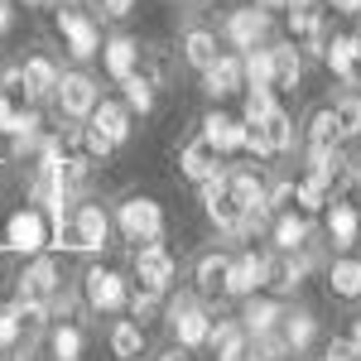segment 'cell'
<instances>
[{
  "label": "cell",
  "mask_w": 361,
  "mask_h": 361,
  "mask_svg": "<svg viewBox=\"0 0 361 361\" xmlns=\"http://www.w3.org/2000/svg\"><path fill=\"white\" fill-rule=\"evenodd\" d=\"M265 188H260V178L255 173H212L207 183H202V202H207V217L231 231L236 236V226H241V212H246L250 202H260Z\"/></svg>",
  "instance_id": "obj_1"
},
{
  "label": "cell",
  "mask_w": 361,
  "mask_h": 361,
  "mask_svg": "<svg viewBox=\"0 0 361 361\" xmlns=\"http://www.w3.org/2000/svg\"><path fill=\"white\" fill-rule=\"evenodd\" d=\"M106 231H111V222H106V212L97 207V202H82L78 212H58L54 217V236L58 246H73V250H97L106 246Z\"/></svg>",
  "instance_id": "obj_2"
},
{
  "label": "cell",
  "mask_w": 361,
  "mask_h": 361,
  "mask_svg": "<svg viewBox=\"0 0 361 361\" xmlns=\"http://www.w3.org/2000/svg\"><path fill=\"white\" fill-rule=\"evenodd\" d=\"M49 217H44V207H20L10 222H5V246L10 250H20V255H34V250H44L49 246Z\"/></svg>",
  "instance_id": "obj_3"
},
{
  "label": "cell",
  "mask_w": 361,
  "mask_h": 361,
  "mask_svg": "<svg viewBox=\"0 0 361 361\" xmlns=\"http://www.w3.org/2000/svg\"><path fill=\"white\" fill-rule=\"evenodd\" d=\"M289 145H294V126H289V116L279 111V106H270V111L255 116V121H246V149H255V154H279Z\"/></svg>",
  "instance_id": "obj_4"
},
{
  "label": "cell",
  "mask_w": 361,
  "mask_h": 361,
  "mask_svg": "<svg viewBox=\"0 0 361 361\" xmlns=\"http://www.w3.org/2000/svg\"><path fill=\"white\" fill-rule=\"evenodd\" d=\"M121 231L130 236V241H159L164 236V212H159V202L154 197H126L121 202Z\"/></svg>",
  "instance_id": "obj_5"
},
{
  "label": "cell",
  "mask_w": 361,
  "mask_h": 361,
  "mask_svg": "<svg viewBox=\"0 0 361 361\" xmlns=\"http://www.w3.org/2000/svg\"><path fill=\"white\" fill-rule=\"evenodd\" d=\"M54 294H58V260L39 255L25 275H20V284H15V299H20L25 308H49V299H54Z\"/></svg>",
  "instance_id": "obj_6"
},
{
  "label": "cell",
  "mask_w": 361,
  "mask_h": 361,
  "mask_svg": "<svg viewBox=\"0 0 361 361\" xmlns=\"http://www.w3.org/2000/svg\"><path fill=\"white\" fill-rule=\"evenodd\" d=\"M82 294L92 308H102V313H116V308H126V279L116 275V270H102V265H92L82 275Z\"/></svg>",
  "instance_id": "obj_7"
},
{
  "label": "cell",
  "mask_w": 361,
  "mask_h": 361,
  "mask_svg": "<svg viewBox=\"0 0 361 361\" xmlns=\"http://www.w3.org/2000/svg\"><path fill=\"white\" fill-rule=\"evenodd\" d=\"M58 34H63V44H68L73 58H92L102 49V34H97V25L87 20L82 10H58Z\"/></svg>",
  "instance_id": "obj_8"
},
{
  "label": "cell",
  "mask_w": 361,
  "mask_h": 361,
  "mask_svg": "<svg viewBox=\"0 0 361 361\" xmlns=\"http://www.w3.org/2000/svg\"><path fill=\"white\" fill-rule=\"evenodd\" d=\"M54 97L68 116H92V106L102 102V97H97V82H92L87 73H63L58 87H54Z\"/></svg>",
  "instance_id": "obj_9"
},
{
  "label": "cell",
  "mask_w": 361,
  "mask_h": 361,
  "mask_svg": "<svg viewBox=\"0 0 361 361\" xmlns=\"http://www.w3.org/2000/svg\"><path fill=\"white\" fill-rule=\"evenodd\" d=\"M173 270H178V265H173V255H169L159 241H149V246L135 250V275H140L145 289H159V294H164L169 279H173Z\"/></svg>",
  "instance_id": "obj_10"
},
{
  "label": "cell",
  "mask_w": 361,
  "mask_h": 361,
  "mask_svg": "<svg viewBox=\"0 0 361 361\" xmlns=\"http://www.w3.org/2000/svg\"><path fill=\"white\" fill-rule=\"evenodd\" d=\"M265 34H270V10H260V5H246V10H236L226 20V39L236 49H255Z\"/></svg>",
  "instance_id": "obj_11"
},
{
  "label": "cell",
  "mask_w": 361,
  "mask_h": 361,
  "mask_svg": "<svg viewBox=\"0 0 361 361\" xmlns=\"http://www.w3.org/2000/svg\"><path fill=\"white\" fill-rule=\"evenodd\" d=\"M178 169L193 178V183H207L212 173H222V149L212 145V140L202 135L193 145H183V154H178Z\"/></svg>",
  "instance_id": "obj_12"
},
{
  "label": "cell",
  "mask_w": 361,
  "mask_h": 361,
  "mask_svg": "<svg viewBox=\"0 0 361 361\" xmlns=\"http://www.w3.org/2000/svg\"><path fill=\"white\" fill-rule=\"evenodd\" d=\"M241 82H246V73H241V58H212L207 68H202V92L207 97H231V92H241Z\"/></svg>",
  "instance_id": "obj_13"
},
{
  "label": "cell",
  "mask_w": 361,
  "mask_h": 361,
  "mask_svg": "<svg viewBox=\"0 0 361 361\" xmlns=\"http://www.w3.org/2000/svg\"><path fill=\"white\" fill-rule=\"evenodd\" d=\"M260 284H265V255H255V250L236 255L226 270V294H255Z\"/></svg>",
  "instance_id": "obj_14"
},
{
  "label": "cell",
  "mask_w": 361,
  "mask_h": 361,
  "mask_svg": "<svg viewBox=\"0 0 361 361\" xmlns=\"http://www.w3.org/2000/svg\"><path fill=\"white\" fill-rule=\"evenodd\" d=\"M169 323H173V333H178V342H183V347H202V342H207V333H212L207 313H202L197 304H173Z\"/></svg>",
  "instance_id": "obj_15"
},
{
  "label": "cell",
  "mask_w": 361,
  "mask_h": 361,
  "mask_svg": "<svg viewBox=\"0 0 361 361\" xmlns=\"http://www.w3.org/2000/svg\"><path fill=\"white\" fill-rule=\"evenodd\" d=\"M323 58L333 63L337 78H347V82H361V54H357V44H352V34H333V39L323 44Z\"/></svg>",
  "instance_id": "obj_16"
},
{
  "label": "cell",
  "mask_w": 361,
  "mask_h": 361,
  "mask_svg": "<svg viewBox=\"0 0 361 361\" xmlns=\"http://www.w3.org/2000/svg\"><path fill=\"white\" fill-rule=\"evenodd\" d=\"M202 135L212 140L217 149H246V121H236V116H222V111H212L207 121H202Z\"/></svg>",
  "instance_id": "obj_17"
},
{
  "label": "cell",
  "mask_w": 361,
  "mask_h": 361,
  "mask_svg": "<svg viewBox=\"0 0 361 361\" xmlns=\"http://www.w3.org/2000/svg\"><path fill=\"white\" fill-rule=\"evenodd\" d=\"M92 130H102L111 145H121V140L130 135V111L116 106V102H97V106H92Z\"/></svg>",
  "instance_id": "obj_18"
},
{
  "label": "cell",
  "mask_w": 361,
  "mask_h": 361,
  "mask_svg": "<svg viewBox=\"0 0 361 361\" xmlns=\"http://www.w3.org/2000/svg\"><path fill=\"white\" fill-rule=\"evenodd\" d=\"M20 73H25V97H29V102H44V97H54V87H58V68L49 63V58H29Z\"/></svg>",
  "instance_id": "obj_19"
},
{
  "label": "cell",
  "mask_w": 361,
  "mask_h": 361,
  "mask_svg": "<svg viewBox=\"0 0 361 361\" xmlns=\"http://www.w3.org/2000/svg\"><path fill=\"white\" fill-rule=\"evenodd\" d=\"M102 63H106V73H111V78H130V73H135V63H140V44L121 34V39H111V44L102 49Z\"/></svg>",
  "instance_id": "obj_20"
},
{
  "label": "cell",
  "mask_w": 361,
  "mask_h": 361,
  "mask_svg": "<svg viewBox=\"0 0 361 361\" xmlns=\"http://www.w3.org/2000/svg\"><path fill=\"white\" fill-rule=\"evenodd\" d=\"M207 342H212L217 361H241L246 357V328H241V323H217V328L207 333Z\"/></svg>",
  "instance_id": "obj_21"
},
{
  "label": "cell",
  "mask_w": 361,
  "mask_h": 361,
  "mask_svg": "<svg viewBox=\"0 0 361 361\" xmlns=\"http://www.w3.org/2000/svg\"><path fill=\"white\" fill-rule=\"evenodd\" d=\"M328 231H333V246H357V231H361V222H357V207L352 202H333V212H328Z\"/></svg>",
  "instance_id": "obj_22"
},
{
  "label": "cell",
  "mask_w": 361,
  "mask_h": 361,
  "mask_svg": "<svg viewBox=\"0 0 361 361\" xmlns=\"http://www.w3.org/2000/svg\"><path fill=\"white\" fill-rule=\"evenodd\" d=\"M308 260H294V255H275V260H265V284H275V289H294L299 279H304Z\"/></svg>",
  "instance_id": "obj_23"
},
{
  "label": "cell",
  "mask_w": 361,
  "mask_h": 361,
  "mask_svg": "<svg viewBox=\"0 0 361 361\" xmlns=\"http://www.w3.org/2000/svg\"><path fill=\"white\" fill-rule=\"evenodd\" d=\"M270 82L275 87H294L299 82V54H294V44L270 49Z\"/></svg>",
  "instance_id": "obj_24"
},
{
  "label": "cell",
  "mask_w": 361,
  "mask_h": 361,
  "mask_svg": "<svg viewBox=\"0 0 361 361\" xmlns=\"http://www.w3.org/2000/svg\"><path fill=\"white\" fill-rule=\"evenodd\" d=\"M328 284L342 299H357L361 294V260H337L333 270H328Z\"/></svg>",
  "instance_id": "obj_25"
},
{
  "label": "cell",
  "mask_w": 361,
  "mask_h": 361,
  "mask_svg": "<svg viewBox=\"0 0 361 361\" xmlns=\"http://www.w3.org/2000/svg\"><path fill=\"white\" fill-rule=\"evenodd\" d=\"M183 58H188V63H193L197 73H202V68H207V63L217 58V39H212L207 29H193V34L183 39Z\"/></svg>",
  "instance_id": "obj_26"
},
{
  "label": "cell",
  "mask_w": 361,
  "mask_h": 361,
  "mask_svg": "<svg viewBox=\"0 0 361 361\" xmlns=\"http://www.w3.org/2000/svg\"><path fill=\"white\" fill-rule=\"evenodd\" d=\"M337 140H342V130H337L333 111H318V116H313V126H308V149L323 154V149H333Z\"/></svg>",
  "instance_id": "obj_27"
},
{
  "label": "cell",
  "mask_w": 361,
  "mask_h": 361,
  "mask_svg": "<svg viewBox=\"0 0 361 361\" xmlns=\"http://www.w3.org/2000/svg\"><path fill=\"white\" fill-rule=\"evenodd\" d=\"M25 337V304L15 299V304H0V352L5 347H15Z\"/></svg>",
  "instance_id": "obj_28"
},
{
  "label": "cell",
  "mask_w": 361,
  "mask_h": 361,
  "mask_svg": "<svg viewBox=\"0 0 361 361\" xmlns=\"http://www.w3.org/2000/svg\"><path fill=\"white\" fill-rule=\"evenodd\" d=\"M140 347H145V333H140V323H116L111 328V352L116 357H140Z\"/></svg>",
  "instance_id": "obj_29"
},
{
  "label": "cell",
  "mask_w": 361,
  "mask_h": 361,
  "mask_svg": "<svg viewBox=\"0 0 361 361\" xmlns=\"http://www.w3.org/2000/svg\"><path fill=\"white\" fill-rule=\"evenodd\" d=\"M226 270H231L226 255H202V265H197V284H202L207 294H217V289H226Z\"/></svg>",
  "instance_id": "obj_30"
},
{
  "label": "cell",
  "mask_w": 361,
  "mask_h": 361,
  "mask_svg": "<svg viewBox=\"0 0 361 361\" xmlns=\"http://www.w3.org/2000/svg\"><path fill=\"white\" fill-rule=\"evenodd\" d=\"M308 241V222L304 217H279L275 222V246L279 250H299Z\"/></svg>",
  "instance_id": "obj_31"
},
{
  "label": "cell",
  "mask_w": 361,
  "mask_h": 361,
  "mask_svg": "<svg viewBox=\"0 0 361 361\" xmlns=\"http://www.w3.org/2000/svg\"><path fill=\"white\" fill-rule=\"evenodd\" d=\"M54 357L58 361H78L82 357V333H78L73 323H58L54 328Z\"/></svg>",
  "instance_id": "obj_32"
},
{
  "label": "cell",
  "mask_w": 361,
  "mask_h": 361,
  "mask_svg": "<svg viewBox=\"0 0 361 361\" xmlns=\"http://www.w3.org/2000/svg\"><path fill=\"white\" fill-rule=\"evenodd\" d=\"M241 73L250 78V87H275L270 82V49H250L241 58Z\"/></svg>",
  "instance_id": "obj_33"
},
{
  "label": "cell",
  "mask_w": 361,
  "mask_h": 361,
  "mask_svg": "<svg viewBox=\"0 0 361 361\" xmlns=\"http://www.w3.org/2000/svg\"><path fill=\"white\" fill-rule=\"evenodd\" d=\"M333 121L342 135H361V97H342L333 106Z\"/></svg>",
  "instance_id": "obj_34"
},
{
  "label": "cell",
  "mask_w": 361,
  "mask_h": 361,
  "mask_svg": "<svg viewBox=\"0 0 361 361\" xmlns=\"http://www.w3.org/2000/svg\"><path fill=\"white\" fill-rule=\"evenodd\" d=\"M126 82V106L130 111H149L154 106V92H149V78H140V73H130V78H121Z\"/></svg>",
  "instance_id": "obj_35"
},
{
  "label": "cell",
  "mask_w": 361,
  "mask_h": 361,
  "mask_svg": "<svg viewBox=\"0 0 361 361\" xmlns=\"http://www.w3.org/2000/svg\"><path fill=\"white\" fill-rule=\"evenodd\" d=\"M313 333H318V323H313L308 313H294V318H289V328H284V342H289V352H304L308 342H313Z\"/></svg>",
  "instance_id": "obj_36"
},
{
  "label": "cell",
  "mask_w": 361,
  "mask_h": 361,
  "mask_svg": "<svg viewBox=\"0 0 361 361\" xmlns=\"http://www.w3.org/2000/svg\"><path fill=\"white\" fill-rule=\"evenodd\" d=\"M294 202H299V207H304V212H318V207H323V202H328V183H323V178H313V173H308L304 183H299V188H294Z\"/></svg>",
  "instance_id": "obj_37"
},
{
  "label": "cell",
  "mask_w": 361,
  "mask_h": 361,
  "mask_svg": "<svg viewBox=\"0 0 361 361\" xmlns=\"http://www.w3.org/2000/svg\"><path fill=\"white\" fill-rule=\"evenodd\" d=\"M275 323H279V308H275V304H250V308H246V323H241V328L260 337V333H270Z\"/></svg>",
  "instance_id": "obj_38"
},
{
  "label": "cell",
  "mask_w": 361,
  "mask_h": 361,
  "mask_svg": "<svg viewBox=\"0 0 361 361\" xmlns=\"http://www.w3.org/2000/svg\"><path fill=\"white\" fill-rule=\"evenodd\" d=\"M270 92H275V87H250V92H246V121H255V116H265L270 106H275Z\"/></svg>",
  "instance_id": "obj_39"
},
{
  "label": "cell",
  "mask_w": 361,
  "mask_h": 361,
  "mask_svg": "<svg viewBox=\"0 0 361 361\" xmlns=\"http://www.w3.org/2000/svg\"><path fill=\"white\" fill-rule=\"evenodd\" d=\"M284 347H289V342H275L270 333H260V337H255V361H279V357H284Z\"/></svg>",
  "instance_id": "obj_40"
},
{
  "label": "cell",
  "mask_w": 361,
  "mask_h": 361,
  "mask_svg": "<svg viewBox=\"0 0 361 361\" xmlns=\"http://www.w3.org/2000/svg\"><path fill=\"white\" fill-rule=\"evenodd\" d=\"M130 308H135V318H149V313L159 308V289H145V284H140V294L130 299Z\"/></svg>",
  "instance_id": "obj_41"
},
{
  "label": "cell",
  "mask_w": 361,
  "mask_h": 361,
  "mask_svg": "<svg viewBox=\"0 0 361 361\" xmlns=\"http://www.w3.org/2000/svg\"><path fill=\"white\" fill-rule=\"evenodd\" d=\"M82 145H87V154H102V159H106V154H111V149H116L111 140L102 135V130H92V126H87V130H82Z\"/></svg>",
  "instance_id": "obj_42"
},
{
  "label": "cell",
  "mask_w": 361,
  "mask_h": 361,
  "mask_svg": "<svg viewBox=\"0 0 361 361\" xmlns=\"http://www.w3.org/2000/svg\"><path fill=\"white\" fill-rule=\"evenodd\" d=\"M323 361H361V347H357V342H333Z\"/></svg>",
  "instance_id": "obj_43"
},
{
  "label": "cell",
  "mask_w": 361,
  "mask_h": 361,
  "mask_svg": "<svg viewBox=\"0 0 361 361\" xmlns=\"http://www.w3.org/2000/svg\"><path fill=\"white\" fill-rule=\"evenodd\" d=\"M97 5H102L111 20H121V15H130V10H135V0H97Z\"/></svg>",
  "instance_id": "obj_44"
},
{
  "label": "cell",
  "mask_w": 361,
  "mask_h": 361,
  "mask_svg": "<svg viewBox=\"0 0 361 361\" xmlns=\"http://www.w3.org/2000/svg\"><path fill=\"white\" fill-rule=\"evenodd\" d=\"M10 29V0H0V34Z\"/></svg>",
  "instance_id": "obj_45"
},
{
  "label": "cell",
  "mask_w": 361,
  "mask_h": 361,
  "mask_svg": "<svg viewBox=\"0 0 361 361\" xmlns=\"http://www.w3.org/2000/svg\"><path fill=\"white\" fill-rule=\"evenodd\" d=\"M260 10H284V0H255Z\"/></svg>",
  "instance_id": "obj_46"
},
{
  "label": "cell",
  "mask_w": 361,
  "mask_h": 361,
  "mask_svg": "<svg viewBox=\"0 0 361 361\" xmlns=\"http://www.w3.org/2000/svg\"><path fill=\"white\" fill-rule=\"evenodd\" d=\"M159 361H188V357H183L178 347H173V352H164V357H159Z\"/></svg>",
  "instance_id": "obj_47"
},
{
  "label": "cell",
  "mask_w": 361,
  "mask_h": 361,
  "mask_svg": "<svg viewBox=\"0 0 361 361\" xmlns=\"http://www.w3.org/2000/svg\"><path fill=\"white\" fill-rule=\"evenodd\" d=\"M337 10H352V15H357V0H333Z\"/></svg>",
  "instance_id": "obj_48"
},
{
  "label": "cell",
  "mask_w": 361,
  "mask_h": 361,
  "mask_svg": "<svg viewBox=\"0 0 361 361\" xmlns=\"http://www.w3.org/2000/svg\"><path fill=\"white\" fill-rule=\"evenodd\" d=\"M352 342H357V347H361V318H357V333H352Z\"/></svg>",
  "instance_id": "obj_49"
},
{
  "label": "cell",
  "mask_w": 361,
  "mask_h": 361,
  "mask_svg": "<svg viewBox=\"0 0 361 361\" xmlns=\"http://www.w3.org/2000/svg\"><path fill=\"white\" fill-rule=\"evenodd\" d=\"M352 44H357V54H361V29H357V34H352Z\"/></svg>",
  "instance_id": "obj_50"
},
{
  "label": "cell",
  "mask_w": 361,
  "mask_h": 361,
  "mask_svg": "<svg viewBox=\"0 0 361 361\" xmlns=\"http://www.w3.org/2000/svg\"><path fill=\"white\" fill-rule=\"evenodd\" d=\"M357 10H361V0H357Z\"/></svg>",
  "instance_id": "obj_51"
},
{
  "label": "cell",
  "mask_w": 361,
  "mask_h": 361,
  "mask_svg": "<svg viewBox=\"0 0 361 361\" xmlns=\"http://www.w3.org/2000/svg\"><path fill=\"white\" fill-rule=\"evenodd\" d=\"M130 361H140V357H130Z\"/></svg>",
  "instance_id": "obj_52"
},
{
  "label": "cell",
  "mask_w": 361,
  "mask_h": 361,
  "mask_svg": "<svg viewBox=\"0 0 361 361\" xmlns=\"http://www.w3.org/2000/svg\"><path fill=\"white\" fill-rule=\"evenodd\" d=\"M39 5H44V0H39Z\"/></svg>",
  "instance_id": "obj_53"
}]
</instances>
